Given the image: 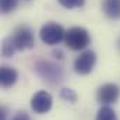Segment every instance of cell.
<instances>
[{"label": "cell", "instance_id": "obj_1", "mask_svg": "<svg viewBox=\"0 0 120 120\" xmlns=\"http://www.w3.org/2000/svg\"><path fill=\"white\" fill-rule=\"evenodd\" d=\"M34 70L43 81H46L49 84H53V85L60 84L64 78L63 68L53 61H46V60L36 61L35 66H34Z\"/></svg>", "mask_w": 120, "mask_h": 120}, {"label": "cell", "instance_id": "obj_2", "mask_svg": "<svg viewBox=\"0 0 120 120\" xmlns=\"http://www.w3.org/2000/svg\"><path fill=\"white\" fill-rule=\"evenodd\" d=\"M64 42L71 50H84L91 42L90 32L82 27H73L66 31Z\"/></svg>", "mask_w": 120, "mask_h": 120}, {"label": "cell", "instance_id": "obj_3", "mask_svg": "<svg viewBox=\"0 0 120 120\" xmlns=\"http://www.w3.org/2000/svg\"><path fill=\"white\" fill-rule=\"evenodd\" d=\"M66 31L57 22H48L42 25L39 31V38L45 45H57L61 41H64Z\"/></svg>", "mask_w": 120, "mask_h": 120}, {"label": "cell", "instance_id": "obj_4", "mask_svg": "<svg viewBox=\"0 0 120 120\" xmlns=\"http://www.w3.org/2000/svg\"><path fill=\"white\" fill-rule=\"evenodd\" d=\"M10 39L14 43L17 50H27V49H32L35 46L34 34H32L31 28L27 25L17 27L13 32V35L10 36Z\"/></svg>", "mask_w": 120, "mask_h": 120}, {"label": "cell", "instance_id": "obj_5", "mask_svg": "<svg viewBox=\"0 0 120 120\" xmlns=\"http://www.w3.org/2000/svg\"><path fill=\"white\" fill-rule=\"evenodd\" d=\"M96 64V55L92 50H84L74 60V71L80 75H87Z\"/></svg>", "mask_w": 120, "mask_h": 120}, {"label": "cell", "instance_id": "obj_6", "mask_svg": "<svg viewBox=\"0 0 120 120\" xmlns=\"http://www.w3.org/2000/svg\"><path fill=\"white\" fill-rule=\"evenodd\" d=\"M52 105L53 98L48 91H38L31 99V109L38 115L48 113L52 109Z\"/></svg>", "mask_w": 120, "mask_h": 120}, {"label": "cell", "instance_id": "obj_7", "mask_svg": "<svg viewBox=\"0 0 120 120\" xmlns=\"http://www.w3.org/2000/svg\"><path fill=\"white\" fill-rule=\"evenodd\" d=\"M120 96L119 87L113 82H108L101 85L96 91V99L101 105H112L116 103Z\"/></svg>", "mask_w": 120, "mask_h": 120}, {"label": "cell", "instance_id": "obj_8", "mask_svg": "<svg viewBox=\"0 0 120 120\" xmlns=\"http://www.w3.org/2000/svg\"><path fill=\"white\" fill-rule=\"evenodd\" d=\"M18 80V73L15 68L10 67V66H1L0 68V84L4 88H10L13 87Z\"/></svg>", "mask_w": 120, "mask_h": 120}, {"label": "cell", "instance_id": "obj_9", "mask_svg": "<svg viewBox=\"0 0 120 120\" xmlns=\"http://www.w3.org/2000/svg\"><path fill=\"white\" fill-rule=\"evenodd\" d=\"M102 10L110 20H120V0H103Z\"/></svg>", "mask_w": 120, "mask_h": 120}, {"label": "cell", "instance_id": "obj_10", "mask_svg": "<svg viewBox=\"0 0 120 120\" xmlns=\"http://www.w3.org/2000/svg\"><path fill=\"white\" fill-rule=\"evenodd\" d=\"M95 120H119V119L116 116V112L109 105H102L101 109L96 113Z\"/></svg>", "mask_w": 120, "mask_h": 120}, {"label": "cell", "instance_id": "obj_11", "mask_svg": "<svg viewBox=\"0 0 120 120\" xmlns=\"http://www.w3.org/2000/svg\"><path fill=\"white\" fill-rule=\"evenodd\" d=\"M60 98L66 102H70V103H75L77 99H78V95L77 92L71 88H63L60 91Z\"/></svg>", "mask_w": 120, "mask_h": 120}, {"label": "cell", "instance_id": "obj_12", "mask_svg": "<svg viewBox=\"0 0 120 120\" xmlns=\"http://www.w3.org/2000/svg\"><path fill=\"white\" fill-rule=\"evenodd\" d=\"M18 0H0V10L3 14H8L17 8Z\"/></svg>", "mask_w": 120, "mask_h": 120}, {"label": "cell", "instance_id": "obj_13", "mask_svg": "<svg viewBox=\"0 0 120 120\" xmlns=\"http://www.w3.org/2000/svg\"><path fill=\"white\" fill-rule=\"evenodd\" d=\"M15 52H17V49H15L14 43L11 42V39H10V38L4 39V42H3V45H1V53H3L4 56H7V57H11Z\"/></svg>", "mask_w": 120, "mask_h": 120}, {"label": "cell", "instance_id": "obj_14", "mask_svg": "<svg viewBox=\"0 0 120 120\" xmlns=\"http://www.w3.org/2000/svg\"><path fill=\"white\" fill-rule=\"evenodd\" d=\"M60 6H63L64 8L73 10V8H80L84 6L85 0H57Z\"/></svg>", "mask_w": 120, "mask_h": 120}, {"label": "cell", "instance_id": "obj_15", "mask_svg": "<svg viewBox=\"0 0 120 120\" xmlns=\"http://www.w3.org/2000/svg\"><path fill=\"white\" fill-rule=\"evenodd\" d=\"M11 120H31V117L28 116V113H25V112H20V113H17Z\"/></svg>", "mask_w": 120, "mask_h": 120}, {"label": "cell", "instance_id": "obj_16", "mask_svg": "<svg viewBox=\"0 0 120 120\" xmlns=\"http://www.w3.org/2000/svg\"><path fill=\"white\" fill-rule=\"evenodd\" d=\"M6 117H7L6 108H1V109H0V120H6Z\"/></svg>", "mask_w": 120, "mask_h": 120}, {"label": "cell", "instance_id": "obj_17", "mask_svg": "<svg viewBox=\"0 0 120 120\" xmlns=\"http://www.w3.org/2000/svg\"><path fill=\"white\" fill-rule=\"evenodd\" d=\"M53 55H55V57H57V59H63V52H61V50H55Z\"/></svg>", "mask_w": 120, "mask_h": 120}, {"label": "cell", "instance_id": "obj_18", "mask_svg": "<svg viewBox=\"0 0 120 120\" xmlns=\"http://www.w3.org/2000/svg\"><path fill=\"white\" fill-rule=\"evenodd\" d=\"M117 48H119V50H120V38L117 39Z\"/></svg>", "mask_w": 120, "mask_h": 120}]
</instances>
